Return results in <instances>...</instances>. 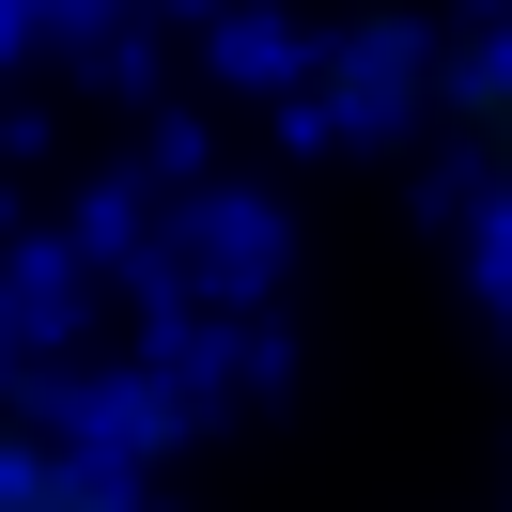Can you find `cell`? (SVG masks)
<instances>
[{
  "mask_svg": "<svg viewBox=\"0 0 512 512\" xmlns=\"http://www.w3.org/2000/svg\"><path fill=\"white\" fill-rule=\"evenodd\" d=\"M450 140H466V171H481V233H497V295H512V47H481V63H466Z\"/></svg>",
  "mask_w": 512,
  "mask_h": 512,
  "instance_id": "1",
  "label": "cell"
}]
</instances>
